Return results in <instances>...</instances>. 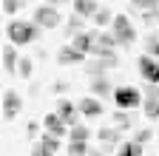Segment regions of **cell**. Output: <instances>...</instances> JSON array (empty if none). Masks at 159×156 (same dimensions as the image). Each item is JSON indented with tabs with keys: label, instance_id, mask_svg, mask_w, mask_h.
<instances>
[{
	"label": "cell",
	"instance_id": "obj_4",
	"mask_svg": "<svg viewBox=\"0 0 159 156\" xmlns=\"http://www.w3.org/2000/svg\"><path fill=\"white\" fill-rule=\"evenodd\" d=\"M60 20H63V17H60V11H57L51 3L37 6V9H34V23H37L40 29H57Z\"/></svg>",
	"mask_w": 159,
	"mask_h": 156
},
{
	"label": "cell",
	"instance_id": "obj_8",
	"mask_svg": "<svg viewBox=\"0 0 159 156\" xmlns=\"http://www.w3.org/2000/svg\"><path fill=\"white\" fill-rule=\"evenodd\" d=\"M20 108H23V100H20V94L9 88V91L3 94V116H6V119H14V116L20 114Z\"/></svg>",
	"mask_w": 159,
	"mask_h": 156
},
{
	"label": "cell",
	"instance_id": "obj_24",
	"mask_svg": "<svg viewBox=\"0 0 159 156\" xmlns=\"http://www.w3.org/2000/svg\"><path fill=\"white\" fill-rule=\"evenodd\" d=\"M68 156H88V142H68Z\"/></svg>",
	"mask_w": 159,
	"mask_h": 156
},
{
	"label": "cell",
	"instance_id": "obj_20",
	"mask_svg": "<svg viewBox=\"0 0 159 156\" xmlns=\"http://www.w3.org/2000/svg\"><path fill=\"white\" fill-rule=\"evenodd\" d=\"M83 26H85V17L74 11V14L68 17V26H66V34H68V37H74V34H80V31H83Z\"/></svg>",
	"mask_w": 159,
	"mask_h": 156
},
{
	"label": "cell",
	"instance_id": "obj_19",
	"mask_svg": "<svg viewBox=\"0 0 159 156\" xmlns=\"http://www.w3.org/2000/svg\"><path fill=\"white\" fill-rule=\"evenodd\" d=\"M74 11L83 17H94L99 11V6H97V0H74Z\"/></svg>",
	"mask_w": 159,
	"mask_h": 156
},
{
	"label": "cell",
	"instance_id": "obj_18",
	"mask_svg": "<svg viewBox=\"0 0 159 156\" xmlns=\"http://www.w3.org/2000/svg\"><path fill=\"white\" fill-rule=\"evenodd\" d=\"M142 108H145V116H148V119H159V94H145Z\"/></svg>",
	"mask_w": 159,
	"mask_h": 156
},
{
	"label": "cell",
	"instance_id": "obj_33",
	"mask_svg": "<svg viewBox=\"0 0 159 156\" xmlns=\"http://www.w3.org/2000/svg\"><path fill=\"white\" fill-rule=\"evenodd\" d=\"M46 3H51V6H54V3H63V0H46Z\"/></svg>",
	"mask_w": 159,
	"mask_h": 156
},
{
	"label": "cell",
	"instance_id": "obj_29",
	"mask_svg": "<svg viewBox=\"0 0 159 156\" xmlns=\"http://www.w3.org/2000/svg\"><path fill=\"white\" fill-rule=\"evenodd\" d=\"M151 136H153V131H151V128H142V131H136V139L142 142V145H145V142H151Z\"/></svg>",
	"mask_w": 159,
	"mask_h": 156
},
{
	"label": "cell",
	"instance_id": "obj_9",
	"mask_svg": "<svg viewBox=\"0 0 159 156\" xmlns=\"http://www.w3.org/2000/svg\"><path fill=\"white\" fill-rule=\"evenodd\" d=\"M71 46H74V48H80L83 54H94V46H97V29L74 34V43H71Z\"/></svg>",
	"mask_w": 159,
	"mask_h": 156
},
{
	"label": "cell",
	"instance_id": "obj_21",
	"mask_svg": "<svg viewBox=\"0 0 159 156\" xmlns=\"http://www.w3.org/2000/svg\"><path fill=\"white\" fill-rule=\"evenodd\" d=\"M40 145H43L46 150H51V153H57L60 150V136H54V133H43V136H40Z\"/></svg>",
	"mask_w": 159,
	"mask_h": 156
},
{
	"label": "cell",
	"instance_id": "obj_11",
	"mask_svg": "<svg viewBox=\"0 0 159 156\" xmlns=\"http://www.w3.org/2000/svg\"><path fill=\"white\" fill-rule=\"evenodd\" d=\"M77 108H80V114H83V116H102V114H105L102 102H99V96H97V100H94V96H83Z\"/></svg>",
	"mask_w": 159,
	"mask_h": 156
},
{
	"label": "cell",
	"instance_id": "obj_17",
	"mask_svg": "<svg viewBox=\"0 0 159 156\" xmlns=\"http://www.w3.org/2000/svg\"><path fill=\"white\" fill-rule=\"evenodd\" d=\"M116 156H142V142L136 139H128V142H119V148H116Z\"/></svg>",
	"mask_w": 159,
	"mask_h": 156
},
{
	"label": "cell",
	"instance_id": "obj_3",
	"mask_svg": "<svg viewBox=\"0 0 159 156\" xmlns=\"http://www.w3.org/2000/svg\"><path fill=\"white\" fill-rule=\"evenodd\" d=\"M114 102H116V108L131 111V108L142 105L145 96H142V91H136L134 85H119V88H114Z\"/></svg>",
	"mask_w": 159,
	"mask_h": 156
},
{
	"label": "cell",
	"instance_id": "obj_2",
	"mask_svg": "<svg viewBox=\"0 0 159 156\" xmlns=\"http://www.w3.org/2000/svg\"><path fill=\"white\" fill-rule=\"evenodd\" d=\"M111 34L116 37L119 46H134V43H136V29H134V23L128 20V14H116V17H114Z\"/></svg>",
	"mask_w": 159,
	"mask_h": 156
},
{
	"label": "cell",
	"instance_id": "obj_32",
	"mask_svg": "<svg viewBox=\"0 0 159 156\" xmlns=\"http://www.w3.org/2000/svg\"><path fill=\"white\" fill-rule=\"evenodd\" d=\"M26 133H29V136H31V139H34V136H37V125H34V122H29V128H26Z\"/></svg>",
	"mask_w": 159,
	"mask_h": 156
},
{
	"label": "cell",
	"instance_id": "obj_12",
	"mask_svg": "<svg viewBox=\"0 0 159 156\" xmlns=\"http://www.w3.org/2000/svg\"><path fill=\"white\" fill-rule=\"evenodd\" d=\"M57 60L63 63V65H77V63L85 60V54L80 51V48H74V46H63V48L57 51Z\"/></svg>",
	"mask_w": 159,
	"mask_h": 156
},
{
	"label": "cell",
	"instance_id": "obj_6",
	"mask_svg": "<svg viewBox=\"0 0 159 156\" xmlns=\"http://www.w3.org/2000/svg\"><path fill=\"white\" fill-rule=\"evenodd\" d=\"M136 65H139V74H142V80H145V82H159V63H156V57L142 54Z\"/></svg>",
	"mask_w": 159,
	"mask_h": 156
},
{
	"label": "cell",
	"instance_id": "obj_10",
	"mask_svg": "<svg viewBox=\"0 0 159 156\" xmlns=\"http://www.w3.org/2000/svg\"><path fill=\"white\" fill-rule=\"evenodd\" d=\"M97 139L102 142L105 150H111V148H116L119 139H122V128H99L97 131Z\"/></svg>",
	"mask_w": 159,
	"mask_h": 156
},
{
	"label": "cell",
	"instance_id": "obj_28",
	"mask_svg": "<svg viewBox=\"0 0 159 156\" xmlns=\"http://www.w3.org/2000/svg\"><path fill=\"white\" fill-rule=\"evenodd\" d=\"M17 9H20V0H3V11L6 14H14Z\"/></svg>",
	"mask_w": 159,
	"mask_h": 156
},
{
	"label": "cell",
	"instance_id": "obj_34",
	"mask_svg": "<svg viewBox=\"0 0 159 156\" xmlns=\"http://www.w3.org/2000/svg\"><path fill=\"white\" fill-rule=\"evenodd\" d=\"M156 34H159V31H156Z\"/></svg>",
	"mask_w": 159,
	"mask_h": 156
},
{
	"label": "cell",
	"instance_id": "obj_26",
	"mask_svg": "<svg viewBox=\"0 0 159 156\" xmlns=\"http://www.w3.org/2000/svg\"><path fill=\"white\" fill-rule=\"evenodd\" d=\"M31 68H34V63L29 60V57H23V60H20V65H17V77L29 80V77H31Z\"/></svg>",
	"mask_w": 159,
	"mask_h": 156
},
{
	"label": "cell",
	"instance_id": "obj_16",
	"mask_svg": "<svg viewBox=\"0 0 159 156\" xmlns=\"http://www.w3.org/2000/svg\"><path fill=\"white\" fill-rule=\"evenodd\" d=\"M116 65V54L114 57H99L97 63L88 65V77H99V74H105V68H114Z\"/></svg>",
	"mask_w": 159,
	"mask_h": 156
},
{
	"label": "cell",
	"instance_id": "obj_14",
	"mask_svg": "<svg viewBox=\"0 0 159 156\" xmlns=\"http://www.w3.org/2000/svg\"><path fill=\"white\" fill-rule=\"evenodd\" d=\"M91 94H97V96H114L111 80H108L105 74H99V77H91Z\"/></svg>",
	"mask_w": 159,
	"mask_h": 156
},
{
	"label": "cell",
	"instance_id": "obj_1",
	"mask_svg": "<svg viewBox=\"0 0 159 156\" xmlns=\"http://www.w3.org/2000/svg\"><path fill=\"white\" fill-rule=\"evenodd\" d=\"M37 34H40V26L37 23H23V20H11L9 23V43H14V46L34 43Z\"/></svg>",
	"mask_w": 159,
	"mask_h": 156
},
{
	"label": "cell",
	"instance_id": "obj_23",
	"mask_svg": "<svg viewBox=\"0 0 159 156\" xmlns=\"http://www.w3.org/2000/svg\"><path fill=\"white\" fill-rule=\"evenodd\" d=\"M114 17H116V14H111L108 9H99V11L94 14V23H97V26H111Z\"/></svg>",
	"mask_w": 159,
	"mask_h": 156
},
{
	"label": "cell",
	"instance_id": "obj_15",
	"mask_svg": "<svg viewBox=\"0 0 159 156\" xmlns=\"http://www.w3.org/2000/svg\"><path fill=\"white\" fill-rule=\"evenodd\" d=\"M17 65H20V57L14 51V43L3 48V71L6 74H17Z\"/></svg>",
	"mask_w": 159,
	"mask_h": 156
},
{
	"label": "cell",
	"instance_id": "obj_30",
	"mask_svg": "<svg viewBox=\"0 0 159 156\" xmlns=\"http://www.w3.org/2000/svg\"><path fill=\"white\" fill-rule=\"evenodd\" d=\"M31 156H54V153H51V150H46L43 145H40V142H37V145L31 148Z\"/></svg>",
	"mask_w": 159,
	"mask_h": 156
},
{
	"label": "cell",
	"instance_id": "obj_13",
	"mask_svg": "<svg viewBox=\"0 0 159 156\" xmlns=\"http://www.w3.org/2000/svg\"><path fill=\"white\" fill-rule=\"evenodd\" d=\"M77 111H80V108H74L68 100H60V105H57V114L66 119V125H68V128L80 125V116H77Z\"/></svg>",
	"mask_w": 159,
	"mask_h": 156
},
{
	"label": "cell",
	"instance_id": "obj_27",
	"mask_svg": "<svg viewBox=\"0 0 159 156\" xmlns=\"http://www.w3.org/2000/svg\"><path fill=\"white\" fill-rule=\"evenodd\" d=\"M145 54L159 57V34H153V37H148V40H145Z\"/></svg>",
	"mask_w": 159,
	"mask_h": 156
},
{
	"label": "cell",
	"instance_id": "obj_5",
	"mask_svg": "<svg viewBox=\"0 0 159 156\" xmlns=\"http://www.w3.org/2000/svg\"><path fill=\"white\" fill-rule=\"evenodd\" d=\"M116 37L111 31H102L97 29V46H94V57H114V48H116Z\"/></svg>",
	"mask_w": 159,
	"mask_h": 156
},
{
	"label": "cell",
	"instance_id": "obj_31",
	"mask_svg": "<svg viewBox=\"0 0 159 156\" xmlns=\"http://www.w3.org/2000/svg\"><path fill=\"white\" fill-rule=\"evenodd\" d=\"M88 156H105V148H88Z\"/></svg>",
	"mask_w": 159,
	"mask_h": 156
},
{
	"label": "cell",
	"instance_id": "obj_25",
	"mask_svg": "<svg viewBox=\"0 0 159 156\" xmlns=\"http://www.w3.org/2000/svg\"><path fill=\"white\" fill-rule=\"evenodd\" d=\"M114 122H116V128H131V116L125 114V108H116V114H114Z\"/></svg>",
	"mask_w": 159,
	"mask_h": 156
},
{
	"label": "cell",
	"instance_id": "obj_7",
	"mask_svg": "<svg viewBox=\"0 0 159 156\" xmlns=\"http://www.w3.org/2000/svg\"><path fill=\"white\" fill-rule=\"evenodd\" d=\"M43 128L48 131V133H54V136H60V139H63V136H68V125H66V119L60 114H46L43 116Z\"/></svg>",
	"mask_w": 159,
	"mask_h": 156
},
{
	"label": "cell",
	"instance_id": "obj_22",
	"mask_svg": "<svg viewBox=\"0 0 159 156\" xmlns=\"http://www.w3.org/2000/svg\"><path fill=\"white\" fill-rule=\"evenodd\" d=\"M68 136H71V142H88V136H91V131H88L85 125H74V128L68 131Z\"/></svg>",
	"mask_w": 159,
	"mask_h": 156
}]
</instances>
